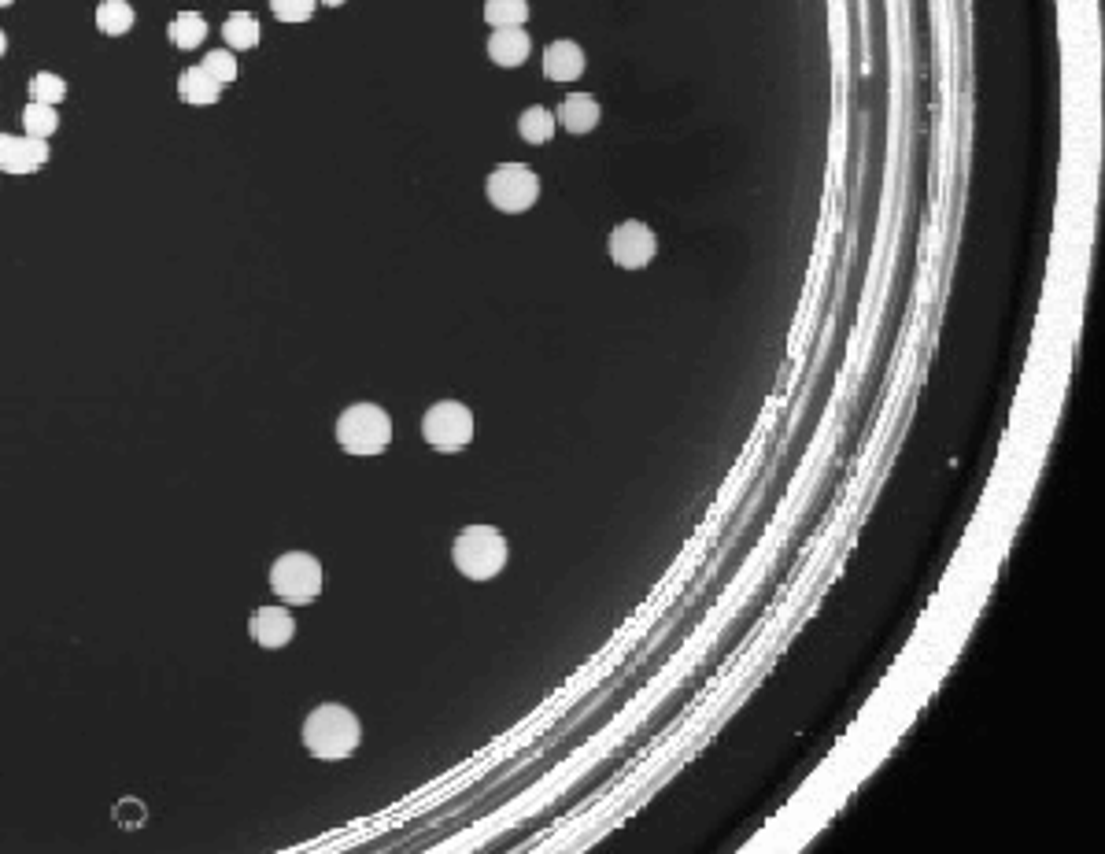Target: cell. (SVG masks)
Here are the masks:
<instances>
[{
  "label": "cell",
  "mask_w": 1105,
  "mask_h": 854,
  "mask_svg": "<svg viewBox=\"0 0 1105 854\" xmlns=\"http://www.w3.org/2000/svg\"><path fill=\"white\" fill-rule=\"evenodd\" d=\"M488 204L503 215H522L540 200V178L525 163H499L485 182Z\"/></svg>",
  "instance_id": "obj_6"
},
{
  "label": "cell",
  "mask_w": 1105,
  "mask_h": 854,
  "mask_svg": "<svg viewBox=\"0 0 1105 854\" xmlns=\"http://www.w3.org/2000/svg\"><path fill=\"white\" fill-rule=\"evenodd\" d=\"M422 437L433 452H462L474 440V411L459 400L433 403L422 418Z\"/></svg>",
  "instance_id": "obj_5"
},
{
  "label": "cell",
  "mask_w": 1105,
  "mask_h": 854,
  "mask_svg": "<svg viewBox=\"0 0 1105 854\" xmlns=\"http://www.w3.org/2000/svg\"><path fill=\"white\" fill-rule=\"evenodd\" d=\"M507 559V537L496 525H466L455 537V548H451V562L466 581H492V577L503 574Z\"/></svg>",
  "instance_id": "obj_2"
},
{
  "label": "cell",
  "mask_w": 1105,
  "mask_h": 854,
  "mask_svg": "<svg viewBox=\"0 0 1105 854\" xmlns=\"http://www.w3.org/2000/svg\"><path fill=\"white\" fill-rule=\"evenodd\" d=\"M544 74L547 82H577L584 74V49L570 37H559L544 49Z\"/></svg>",
  "instance_id": "obj_10"
},
{
  "label": "cell",
  "mask_w": 1105,
  "mask_h": 854,
  "mask_svg": "<svg viewBox=\"0 0 1105 854\" xmlns=\"http://www.w3.org/2000/svg\"><path fill=\"white\" fill-rule=\"evenodd\" d=\"M363 744V725L348 707L340 703H322L307 714L304 721V747L315 758L340 762V758L355 755V747Z\"/></svg>",
  "instance_id": "obj_1"
},
{
  "label": "cell",
  "mask_w": 1105,
  "mask_h": 854,
  "mask_svg": "<svg viewBox=\"0 0 1105 854\" xmlns=\"http://www.w3.org/2000/svg\"><path fill=\"white\" fill-rule=\"evenodd\" d=\"M8 52V37H4V30H0V56Z\"/></svg>",
  "instance_id": "obj_23"
},
{
  "label": "cell",
  "mask_w": 1105,
  "mask_h": 854,
  "mask_svg": "<svg viewBox=\"0 0 1105 854\" xmlns=\"http://www.w3.org/2000/svg\"><path fill=\"white\" fill-rule=\"evenodd\" d=\"M337 444L348 455H381L392 444V418L377 403H352L337 418Z\"/></svg>",
  "instance_id": "obj_3"
},
{
  "label": "cell",
  "mask_w": 1105,
  "mask_h": 854,
  "mask_svg": "<svg viewBox=\"0 0 1105 854\" xmlns=\"http://www.w3.org/2000/svg\"><path fill=\"white\" fill-rule=\"evenodd\" d=\"M30 100H37V104H63V97H67V82H63L60 74H52V71H41L30 78Z\"/></svg>",
  "instance_id": "obj_20"
},
{
  "label": "cell",
  "mask_w": 1105,
  "mask_h": 854,
  "mask_svg": "<svg viewBox=\"0 0 1105 854\" xmlns=\"http://www.w3.org/2000/svg\"><path fill=\"white\" fill-rule=\"evenodd\" d=\"M318 0H270V12L281 23H307L315 15Z\"/></svg>",
  "instance_id": "obj_22"
},
{
  "label": "cell",
  "mask_w": 1105,
  "mask_h": 854,
  "mask_svg": "<svg viewBox=\"0 0 1105 854\" xmlns=\"http://www.w3.org/2000/svg\"><path fill=\"white\" fill-rule=\"evenodd\" d=\"M222 37H226V45L237 52L255 49V45H259V19L248 12H233L230 19L222 23Z\"/></svg>",
  "instance_id": "obj_17"
},
{
  "label": "cell",
  "mask_w": 1105,
  "mask_h": 854,
  "mask_svg": "<svg viewBox=\"0 0 1105 854\" xmlns=\"http://www.w3.org/2000/svg\"><path fill=\"white\" fill-rule=\"evenodd\" d=\"M525 19H529V4L525 0H485V23L492 30L525 26Z\"/></svg>",
  "instance_id": "obj_18"
},
{
  "label": "cell",
  "mask_w": 1105,
  "mask_h": 854,
  "mask_svg": "<svg viewBox=\"0 0 1105 854\" xmlns=\"http://www.w3.org/2000/svg\"><path fill=\"white\" fill-rule=\"evenodd\" d=\"M555 115L547 108H540V104H533V108H525L522 115H518V134H522L525 145H547L551 137H555Z\"/></svg>",
  "instance_id": "obj_14"
},
{
  "label": "cell",
  "mask_w": 1105,
  "mask_h": 854,
  "mask_svg": "<svg viewBox=\"0 0 1105 854\" xmlns=\"http://www.w3.org/2000/svg\"><path fill=\"white\" fill-rule=\"evenodd\" d=\"M555 119L562 122L566 134H592L595 126H599V119H603V108H599L588 93H570V97L562 100V108Z\"/></svg>",
  "instance_id": "obj_12"
},
{
  "label": "cell",
  "mask_w": 1105,
  "mask_h": 854,
  "mask_svg": "<svg viewBox=\"0 0 1105 854\" xmlns=\"http://www.w3.org/2000/svg\"><path fill=\"white\" fill-rule=\"evenodd\" d=\"M322 562L311 555V551H285L281 559H274L270 566V588L281 603L289 607H307L315 603L318 592H322Z\"/></svg>",
  "instance_id": "obj_4"
},
{
  "label": "cell",
  "mask_w": 1105,
  "mask_h": 854,
  "mask_svg": "<svg viewBox=\"0 0 1105 854\" xmlns=\"http://www.w3.org/2000/svg\"><path fill=\"white\" fill-rule=\"evenodd\" d=\"M49 163V141L41 137H15V134H0V171L4 174H37L41 167Z\"/></svg>",
  "instance_id": "obj_8"
},
{
  "label": "cell",
  "mask_w": 1105,
  "mask_h": 854,
  "mask_svg": "<svg viewBox=\"0 0 1105 854\" xmlns=\"http://www.w3.org/2000/svg\"><path fill=\"white\" fill-rule=\"evenodd\" d=\"M130 26H134V8H130L126 0H100V8H97L100 34L122 37V34H130Z\"/></svg>",
  "instance_id": "obj_16"
},
{
  "label": "cell",
  "mask_w": 1105,
  "mask_h": 854,
  "mask_svg": "<svg viewBox=\"0 0 1105 854\" xmlns=\"http://www.w3.org/2000/svg\"><path fill=\"white\" fill-rule=\"evenodd\" d=\"M248 629H252L255 644L267 647V651H278V647H285L296 636V622H292L289 607H259L252 614Z\"/></svg>",
  "instance_id": "obj_9"
},
{
  "label": "cell",
  "mask_w": 1105,
  "mask_h": 854,
  "mask_svg": "<svg viewBox=\"0 0 1105 854\" xmlns=\"http://www.w3.org/2000/svg\"><path fill=\"white\" fill-rule=\"evenodd\" d=\"M529 49H533V41L522 26H503L488 37V60L496 67H522L529 60Z\"/></svg>",
  "instance_id": "obj_11"
},
{
  "label": "cell",
  "mask_w": 1105,
  "mask_h": 854,
  "mask_svg": "<svg viewBox=\"0 0 1105 854\" xmlns=\"http://www.w3.org/2000/svg\"><path fill=\"white\" fill-rule=\"evenodd\" d=\"M23 126H26V134L30 137L49 141V137L60 130V119H56V108H52V104H37V100H30L26 111H23Z\"/></svg>",
  "instance_id": "obj_19"
},
{
  "label": "cell",
  "mask_w": 1105,
  "mask_h": 854,
  "mask_svg": "<svg viewBox=\"0 0 1105 854\" xmlns=\"http://www.w3.org/2000/svg\"><path fill=\"white\" fill-rule=\"evenodd\" d=\"M178 97L193 108H207V104H219L222 86L204 71V67H189L182 71V82H178Z\"/></svg>",
  "instance_id": "obj_13"
},
{
  "label": "cell",
  "mask_w": 1105,
  "mask_h": 854,
  "mask_svg": "<svg viewBox=\"0 0 1105 854\" xmlns=\"http://www.w3.org/2000/svg\"><path fill=\"white\" fill-rule=\"evenodd\" d=\"M610 259H614V267L621 270H644L651 259H655L658 252V237L655 230L647 226V222L640 219H629V222H621V226H614L610 230Z\"/></svg>",
  "instance_id": "obj_7"
},
{
  "label": "cell",
  "mask_w": 1105,
  "mask_h": 854,
  "mask_svg": "<svg viewBox=\"0 0 1105 854\" xmlns=\"http://www.w3.org/2000/svg\"><path fill=\"white\" fill-rule=\"evenodd\" d=\"M167 37H170V45H174V49H200V45H204V37H207L204 15H196V12L174 15L170 26H167Z\"/></svg>",
  "instance_id": "obj_15"
},
{
  "label": "cell",
  "mask_w": 1105,
  "mask_h": 854,
  "mask_svg": "<svg viewBox=\"0 0 1105 854\" xmlns=\"http://www.w3.org/2000/svg\"><path fill=\"white\" fill-rule=\"evenodd\" d=\"M318 4H326V8H340L344 0H318Z\"/></svg>",
  "instance_id": "obj_24"
},
{
  "label": "cell",
  "mask_w": 1105,
  "mask_h": 854,
  "mask_svg": "<svg viewBox=\"0 0 1105 854\" xmlns=\"http://www.w3.org/2000/svg\"><path fill=\"white\" fill-rule=\"evenodd\" d=\"M8 4H15V0H0V8H8Z\"/></svg>",
  "instance_id": "obj_25"
},
{
  "label": "cell",
  "mask_w": 1105,
  "mask_h": 854,
  "mask_svg": "<svg viewBox=\"0 0 1105 854\" xmlns=\"http://www.w3.org/2000/svg\"><path fill=\"white\" fill-rule=\"evenodd\" d=\"M219 86H230V82H237V74H241V63H237V56H233L230 49H215V52H207V60L200 63Z\"/></svg>",
  "instance_id": "obj_21"
}]
</instances>
